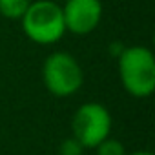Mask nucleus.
<instances>
[{
    "label": "nucleus",
    "instance_id": "nucleus-4",
    "mask_svg": "<svg viewBox=\"0 0 155 155\" xmlns=\"http://www.w3.org/2000/svg\"><path fill=\"white\" fill-rule=\"evenodd\" d=\"M71 131L84 150H93L101 140L110 137L111 115L101 102H84L77 108L71 119Z\"/></svg>",
    "mask_w": 155,
    "mask_h": 155
},
{
    "label": "nucleus",
    "instance_id": "nucleus-1",
    "mask_svg": "<svg viewBox=\"0 0 155 155\" xmlns=\"http://www.w3.org/2000/svg\"><path fill=\"white\" fill-rule=\"evenodd\" d=\"M119 79L122 88L137 99L155 91V58L146 46H128L119 55Z\"/></svg>",
    "mask_w": 155,
    "mask_h": 155
},
{
    "label": "nucleus",
    "instance_id": "nucleus-7",
    "mask_svg": "<svg viewBox=\"0 0 155 155\" xmlns=\"http://www.w3.org/2000/svg\"><path fill=\"white\" fill-rule=\"evenodd\" d=\"M93 150L97 151V155H126L124 144L119 139H113V137H106Z\"/></svg>",
    "mask_w": 155,
    "mask_h": 155
},
{
    "label": "nucleus",
    "instance_id": "nucleus-8",
    "mask_svg": "<svg viewBox=\"0 0 155 155\" xmlns=\"http://www.w3.org/2000/svg\"><path fill=\"white\" fill-rule=\"evenodd\" d=\"M82 151H84L82 144L75 137L64 139L60 142V148H58V155H82Z\"/></svg>",
    "mask_w": 155,
    "mask_h": 155
},
{
    "label": "nucleus",
    "instance_id": "nucleus-5",
    "mask_svg": "<svg viewBox=\"0 0 155 155\" xmlns=\"http://www.w3.org/2000/svg\"><path fill=\"white\" fill-rule=\"evenodd\" d=\"M60 8L66 31L79 37L93 33L102 20L101 0H66Z\"/></svg>",
    "mask_w": 155,
    "mask_h": 155
},
{
    "label": "nucleus",
    "instance_id": "nucleus-2",
    "mask_svg": "<svg viewBox=\"0 0 155 155\" xmlns=\"http://www.w3.org/2000/svg\"><path fill=\"white\" fill-rule=\"evenodd\" d=\"M20 22L24 35L40 46L55 44L66 33L62 8L53 0H35V2L31 0Z\"/></svg>",
    "mask_w": 155,
    "mask_h": 155
},
{
    "label": "nucleus",
    "instance_id": "nucleus-9",
    "mask_svg": "<svg viewBox=\"0 0 155 155\" xmlns=\"http://www.w3.org/2000/svg\"><path fill=\"white\" fill-rule=\"evenodd\" d=\"M126 155H153V153L148 151V150H139V151H131V153H126Z\"/></svg>",
    "mask_w": 155,
    "mask_h": 155
},
{
    "label": "nucleus",
    "instance_id": "nucleus-3",
    "mask_svg": "<svg viewBox=\"0 0 155 155\" xmlns=\"http://www.w3.org/2000/svg\"><path fill=\"white\" fill-rule=\"evenodd\" d=\"M42 81L46 90L55 97H71L84 84V71L73 55L53 51L42 66Z\"/></svg>",
    "mask_w": 155,
    "mask_h": 155
},
{
    "label": "nucleus",
    "instance_id": "nucleus-6",
    "mask_svg": "<svg viewBox=\"0 0 155 155\" xmlns=\"http://www.w3.org/2000/svg\"><path fill=\"white\" fill-rule=\"evenodd\" d=\"M31 0H0V15L9 20H20Z\"/></svg>",
    "mask_w": 155,
    "mask_h": 155
}]
</instances>
